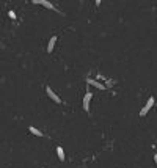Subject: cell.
<instances>
[{"label": "cell", "instance_id": "1", "mask_svg": "<svg viewBox=\"0 0 157 168\" xmlns=\"http://www.w3.org/2000/svg\"><path fill=\"white\" fill-rule=\"evenodd\" d=\"M152 107H154V97L151 96V97H149V99L146 101V104H145V107H143V108H141V111H140V116H145V115L148 113V111H149V110H151Z\"/></svg>", "mask_w": 157, "mask_h": 168}, {"label": "cell", "instance_id": "2", "mask_svg": "<svg viewBox=\"0 0 157 168\" xmlns=\"http://www.w3.org/2000/svg\"><path fill=\"white\" fill-rule=\"evenodd\" d=\"M46 93H47V96H49V97H50V99L54 101V102H57V104H61V99L58 97V94H57L54 90H52L50 87H46Z\"/></svg>", "mask_w": 157, "mask_h": 168}, {"label": "cell", "instance_id": "3", "mask_svg": "<svg viewBox=\"0 0 157 168\" xmlns=\"http://www.w3.org/2000/svg\"><path fill=\"white\" fill-rule=\"evenodd\" d=\"M91 99H93V94L91 93H86L83 96V99H82V105H83V110H90V102Z\"/></svg>", "mask_w": 157, "mask_h": 168}, {"label": "cell", "instance_id": "4", "mask_svg": "<svg viewBox=\"0 0 157 168\" xmlns=\"http://www.w3.org/2000/svg\"><path fill=\"white\" fill-rule=\"evenodd\" d=\"M33 3H35V5H43V6L47 8V10H55V6L52 5L49 0H33Z\"/></svg>", "mask_w": 157, "mask_h": 168}, {"label": "cell", "instance_id": "5", "mask_svg": "<svg viewBox=\"0 0 157 168\" xmlns=\"http://www.w3.org/2000/svg\"><path fill=\"white\" fill-rule=\"evenodd\" d=\"M86 83H88V85L96 87L98 90H105V88H107L105 85H104V83H101V82H98V80H94V79H88V80H86Z\"/></svg>", "mask_w": 157, "mask_h": 168}, {"label": "cell", "instance_id": "6", "mask_svg": "<svg viewBox=\"0 0 157 168\" xmlns=\"http://www.w3.org/2000/svg\"><path fill=\"white\" fill-rule=\"evenodd\" d=\"M55 44H57V36H52V38L49 39V43H47V52H49V53H50V52H54Z\"/></svg>", "mask_w": 157, "mask_h": 168}, {"label": "cell", "instance_id": "7", "mask_svg": "<svg viewBox=\"0 0 157 168\" xmlns=\"http://www.w3.org/2000/svg\"><path fill=\"white\" fill-rule=\"evenodd\" d=\"M57 156H58V159H60L61 162L66 159V156H64V149H63L61 146H57Z\"/></svg>", "mask_w": 157, "mask_h": 168}, {"label": "cell", "instance_id": "8", "mask_svg": "<svg viewBox=\"0 0 157 168\" xmlns=\"http://www.w3.org/2000/svg\"><path fill=\"white\" fill-rule=\"evenodd\" d=\"M30 132H32L33 135H36V137H43V132L38 131L36 127H33V126H30Z\"/></svg>", "mask_w": 157, "mask_h": 168}, {"label": "cell", "instance_id": "9", "mask_svg": "<svg viewBox=\"0 0 157 168\" xmlns=\"http://www.w3.org/2000/svg\"><path fill=\"white\" fill-rule=\"evenodd\" d=\"M8 16H10L11 19H16V13H14V11H10V13H8Z\"/></svg>", "mask_w": 157, "mask_h": 168}, {"label": "cell", "instance_id": "10", "mask_svg": "<svg viewBox=\"0 0 157 168\" xmlns=\"http://www.w3.org/2000/svg\"><path fill=\"white\" fill-rule=\"evenodd\" d=\"M101 2H102V0H94V3H96V5H101Z\"/></svg>", "mask_w": 157, "mask_h": 168}, {"label": "cell", "instance_id": "11", "mask_svg": "<svg viewBox=\"0 0 157 168\" xmlns=\"http://www.w3.org/2000/svg\"><path fill=\"white\" fill-rule=\"evenodd\" d=\"M154 162H155V165H157V154H154Z\"/></svg>", "mask_w": 157, "mask_h": 168}]
</instances>
